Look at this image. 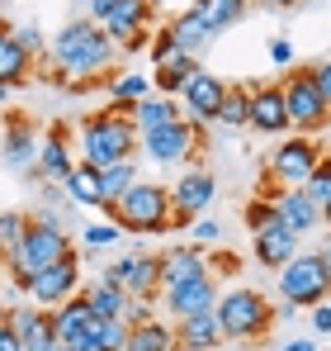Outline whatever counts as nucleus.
<instances>
[{
    "instance_id": "39448f33",
    "label": "nucleus",
    "mask_w": 331,
    "mask_h": 351,
    "mask_svg": "<svg viewBox=\"0 0 331 351\" xmlns=\"http://www.w3.org/2000/svg\"><path fill=\"white\" fill-rule=\"evenodd\" d=\"M213 313H218V328L227 342H256L275 328V304L246 285H232L227 294H218Z\"/></svg>"
},
{
    "instance_id": "6ab92c4d",
    "label": "nucleus",
    "mask_w": 331,
    "mask_h": 351,
    "mask_svg": "<svg viewBox=\"0 0 331 351\" xmlns=\"http://www.w3.org/2000/svg\"><path fill=\"white\" fill-rule=\"evenodd\" d=\"M76 171V143H66V128H53L48 138H38V162H34V180H66Z\"/></svg>"
},
{
    "instance_id": "864d4df0",
    "label": "nucleus",
    "mask_w": 331,
    "mask_h": 351,
    "mask_svg": "<svg viewBox=\"0 0 331 351\" xmlns=\"http://www.w3.org/2000/svg\"><path fill=\"white\" fill-rule=\"evenodd\" d=\"M0 105H10V86H0Z\"/></svg>"
},
{
    "instance_id": "1a4fd4ad",
    "label": "nucleus",
    "mask_w": 331,
    "mask_h": 351,
    "mask_svg": "<svg viewBox=\"0 0 331 351\" xmlns=\"http://www.w3.org/2000/svg\"><path fill=\"white\" fill-rule=\"evenodd\" d=\"M317 162H322L317 143L308 133H293V138H279V147L270 152V162H265V176L275 180L279 190H293V185H303L313 176Z\"/></svg>"
},
{
    "instance_id": "412c9836",
    "label": "nucleus",
    "mask_w": 331,
    "mask_h": 351,
    "mask_svg": "<svg viewBox=\"0 0 331 351\" xmlns=\"http://www.w3.org/2000/svg\"><path fill=\"white\" fill-rule=\"evenodd\" d=\"M62 347L71 351H123L128 347V323L123 318H85V328L76 332V337H66Z\"/></svg>"
},
{
    "instance_id": "5fc2aeb1",
    "label": "nucleus",
    "mask_w": 331,
    "mask_h": 351,
    "mask_svg": "<svg viewBox=\"0 0 331 351\" xmlns=\"http://www.w3.org/2000/svg\"><path fill=\"white\" fill-rule=\"evenodd\" d=\"M57 351H71V347H62V342H57Z\"/></svg>"
},
{
    "instance_id": "20e7f679",
    "label": "nucleus",
    "mask_w": 331,
    "mask_h": 351,
    "mask_svg": "<svg viewBox=\"0 0 331 351\" xmlns=\"http://www.w3.org/2000/svg\"><path fill=\"white\" fill-rule=\"evenodd\" d=\"M100 214L123 233H170V190L157 180H133L118 199H105Z\"/></svg>"
},
{
    "instance_id": "7c9ffc66",
    "label": "nucleus",
    "mask_w": 331,
    "mask_h": 351,
    "mask_svg": "<svg viewBox=\"0 0 331 351\" xmlns=\"http://www.w3.org/2000/svg\"><path fill=\"white\" fill-rule=\"evenodd\" d=\"M213 34H222V29H232V24H241V14H246V0H194L189 5Z\"/></svg>"
},
{
    "instance_id": "cd10ccee",
    "label": "nucleus",
    "mask_w": 331,
    "mask_h": 351,
    "mask_svg": "<svg viewBox=\"0 0 331 351\" xmlns=\"http://www.w3.org/2000/svg\"><path fill=\"white\" fill-rule=\"evenodd\" d=\"M180 119V100L175 95H142L137 105H133V123H137V133H147V128H161V123H175Z\"/></svg>"
},
{
    "instance_id": "4c0bfd02",
    "label": "nucleus",
    "mask_w": 331,
    "mask_h": 351,
    "mask_svg": "<svg viewBox=\"0 0 331 351\" xmlns=\"http://www.w3.org/2000/svg\"><path fill=\"white\" fill-rule=\"evenodd\" d=\"M275 223H279L275 199H261V195H256V199L246 204V228H251V233H265V228H275Z\"/></svg>"
},
{
    "instance_id": "de8ad7c7",
    "label": "nucleus",
    "mask_w": 331,
    "mask_h": 351,
    "mask_svg": "<svg viewBox=\"0 0 331 351\" xmlns=\"http://www.w3.org/2000/svg\"><path fill=\"white\" fill-rule=\"evenodd\" d=\"M317 261H322V271H327V280H331V228H327V237L317 242Z\"/></svg>"
},
{
    "instance_id": "dca6fc26",
    "label": "nucleus",
    "mask_w": 331,
    "mask_h": 351,
    "mask_svg": "<svg viewBox=\"0 0 331 351\" xmlns=\"http://www.w3.org/2000/svg\"><path fill=\"white\" fill-rule=\"evenodd\" d=\"M0 162L10 171L29 176L34 162H38V133L29 119H5V133H0Z\"/></svg>"
},
{
    "instance_id": "b1692460",
    "label": "nucleus",
    "mask_w": 331,
    "mask_h": 351,
    "mask_svg": "<svg viewBox=\"0 0 331 351\" xmlns=\"http://www.w3.org/2000/svg\"><path fill=\"white\" fill-rule=\"evenodd\" d=\"M166 38L180 48V53H189V58H204L209 53V43H213V29L194 14V10H180L170 24H166Z\"/></svg>"
},
{
    "instance_id": "c9c22d12",
    "label": "nucleus",
    "mask_w": 331,
    "mask_h": 351,
    "mask_svg": "<svg viewBox=\"0 0 331 351\" xmlns=\"http://www.w3.org/2000/svg\"><path fill=\"white\" fill-rule=\"evenodd\" d=\"M303 195H308V199H313L317 209H322V204L331 199V157H322V162L313 167V176L303 180Z\"/></svg>"
},
{
    "instance_id": "2eb2a0df",
    "label": "nucleus",
    "mask_w": 331,
    "mask_h": 351,
    "mask_svg": "<svg viewBox=\"0 0 331 351\" xmlns=\"http://www.w3.org/2000/svg\"><path fill=\"white\" fill-rule=\"evenodd\" d=\"M14 337L24 342V351H57V328H53V308H38V304H24V308H5L0 313Z\"/></svg>"
},
{
    "instance_id": "3c124183",
    "label": "nucleus",
    "mask_w": 331,
    "mask_h": 351,
    "mask_svg": "<svg viewBox=\"0 0 331 351\" xmlns=\"http://www.w3.org/2000/svg\"><path fill=\"white\" fill-rule=\"evenodd\" d=\"M261 5H270V10H284V5H298V0H261Z\"/></svg>"
},
{
    "instance_id": "49530a36",
    "label": "nucleus",
    "mask_w": 331,
    "mask_h": 351,
    "mask_svg": "<svg viewBox=\"0 0 331 351\" xmlns=\"http://www.w3.org/2000/svg\"><path fill=\"white\" fill-rule=\"evenodd\" d=\"M114 5H118V0H90V19H95V24H105V19L114 14Z\"/></svg>"
},
{
    "instance_id": "6e6d98bb",
    "label": "nucleus",
    "mask_w": 331,
    "mask_h": 351,
    "mask_svg": "<svg viewBox=\"0 0 331 351\" xmlns=\"http://www.w3.org/2000/svg\"><path fill=\"white\" fill-rule=\"evenodd\" d=\"M0 276H5V261H0Z\"/></svg>"
},
{
    "instance_id": "2f4dec72",
    "label": "nucleus",
    "mask_w": 331,
    "mask_h": 351,
    "mask_svg": "<svg viewBox=\"0 0 331 351\" xmlns=\"http://www.w3.org/2000/svg\"><path fill=\"white\" fill-rule=\"evenodd\" d=\"M142 95H152V76H137V71H109V100H114V105H137Z\"/></svg>"
},
{
    "instance_id": "f257e3e1",
    "label": "nucleus",
    "mask_w": 331,
    "mask_h": 351,
    "mask_svg": "<svg viewBox=\"0 0 331 351\" xmlns=\"http://www.w3.org/2000/svg\"><path fill=\"white\" fill-rule=\"evenodd\" d=\"M118 62V43L105 34V24L95 19H71L53 38V81H66L71 90H85L95 76H109Z\"/></svg>"
},
{
    "instance_id": "9d476101",
    "label": "nucleus",
    "mask_w": 331,
    "mask_h": 351,
    "mask_svg": "<svg viewBox=\"0 0 331 351\" xmlns=\"http://www.w3.org/2000/svg\"><path fill=\"white\" fill-rule=\"evenodd\" d=\"M213 195H218V180H213V171L189 167V171L170 185V228H189L199 214H209Z\"/></svg>"
},
{
    "instance_id": "f03ea898",
    "label": "nucleus",
    "mask_w": 331,
    "mask_h": 351,
    "mask_svg": "<svg viewBox=\"0 0 331 351\" xmlns=\"http://www.w3.org/2000/svg\"><path fill=\"white\" fill-rule=\"evenodd\" d=\"M137 152V123H133V105H114L100 114H85L76 123V162L105 171L114 162H128Z\"/></svg>"
},
{
    "instance_id": "ea45409f",
    "label": "nucleus",
    "mask_w": 331,
    "mask_h": 351,
    "mask_svg": "<svg viewBox=\"0 0 331 351\" xmlns=\"http://www.w3.org/2000/svg\"><path fill=\"white\" fill-rule=\"evenodd\" d=\"M147 318H152V299H147V294H133L128 308H123V323L133 328V323H147Z\"/></svg>"
},
{
    "instance_id": "f8f14e48",
    "label": "nucleus",
    "mask_w": 331,
    "mask_h": 351,
    "mask_svg": "<svg viewBox=\"0 0 331 351\" xmlns=\"http://www.w3.org/2000/svg\"><path fill=\"white\" fill-rule=\"evenodd\" d=\"M152 0H118L114 14L105 19V34L118 43V53H137L147 48V29H152Z\"/></svg>"
},
{
    "instance_id": "4be33fe9",
    "label": "nucleus",
    "mask_w": 331,
    "mask_h": 351,
    "mask_svg": "<svg viewBox=\"0 0 331 351\" xmlns=\"http://www.w3.org/2000/svg\"><path fill=\"white\" fill-rule=\"evenodd\" d=\"M227 337L218 328V313H194V318H175V347L180 351H218Z\"/></svg>"
},
{
    "instance_id": "473e14b6",
    "label": "nucleus",
    "mask_w": 331,
    "mask_h": 351,
    "mask_svg": "<svg viewBox=\"0 0 331 351\" xmlns=\"http://www.w3.org/2000/svg\"><path fill=\"white\" fill-rule=\"evenodd\" d=\"M218 123H227V128H246V123H251V90H241V86H227V95H222V110H218Z\"/></svg>"
},
{
    "instance_id": "c85d7f7f",
    "label": "nucleus",
    "mask_w": 331,
    "mask_h": 351,
    "mask_svg": "<svg viewBox=\"0 0 331 351\" xmlns=\"http://www.w3.org/2000/svg\"><path fill=\"white\" fill-rule=\"evenodd\" d=\"M81 294H85V304H90L95 318H123V308H128V299H133L128 290H118L105 276H100L95 285H81Z\"/></svg>"
},
{
    "instance_id": "4468645a",
    "label": "nucleus",
    "mask_w": 331,
    "mask_h": 351,
    "mask_svg": "<svg viewBox=\"0 0 331 351\" xmlns=\"http://www.w3.org/2000/svg\"><path fill=\"white\" fill-rule=\"evenodd\" d=\"M105 280H114L118 290H128V294H147V299H157V290H161V256L128 252V256H118L114 266H105Z\"/></svg>"
},
{
    "instance_id": "bb28decb",
    "label": "nucleus",
    "mask_w": 331,
    "mask_h": 351,
    "mask_svg": "<svg viewBox=\"0 0 331 351\" xmlns=\"http://www.w3.org/2000/svg\"><path fill=\"white\" fill-rule=\"evenodd\" d=\"M62 190H66V199H71L76 209H100V204H105L100 171H95V167H85V162H76V171L62 180Z\"/></svg>"
},
{
    "instance_id": "58836bf2",
    "label": "nucleus",
    "mask_w": 331,
    "mask_h": 351,
    "mask_svg": "<svg viewBox=\"0 0 331 351\" xmlns=\"http://www.w3.org/2000/svg\"><path fill=\"white\" fill-rule=\"evenodd\" d=\"M189 237H194V247H218L222 242V223L209 219V214H199V219L189 223Z\"/></svg>"
},
{
    "instance_id": "79ce46f5",
    "label": "nucleus",
    "mask_w": 331,
    "mask_h": 351,
    "mask_svg": "<svg viewBox=\"0 0 331 351\" xmlns=\"http://www.w3.org/2000/svg\"><path fill=\"white\" fill-rule=\"evenodd\" d=\"M265 53H270L275 66H293V43H289V38H270V48H265Z\"/></svg>"
},
{
    "instance_id": "8fccbe9b",
    "label": "nucleus",
    "mask_w": 331,
    "mask_h": 351,
    "mask_svg": "<svg viewBox=\"0 0 331 351\" xmlns=\"http://www.w3.org/2000/svg\"><path fill=\"white\" fill-rule=\"evenodd\" d=\"M275 318H279V323H293V318H298V304H289V299H284V304L275 308Z\"/></svg>"
},
{
    "instance_id": "393cba45",
    "label": "nucleus",
    "mask_w": 331,
    "mask_h": 351,
    "mask_svg": "<svg viewBox=\"0 0 331 351\" xmlns=\"http://www.w3.org/2000/svg\"><path fill=\"white\" fill-rule=\"evenodd\" d=\"M34 62L38 58H29L24 48H19V38H14V29H5L0 24V86H24L29 76H34Z\"/></svg>"
},
{
    "instance_id": "5701e85b",
    "label": "nucleus",
    "mask_w": 331,
    "mask_h": 351,
    "mask_svg": "<svg viewBox=\"0 0 331 351\" xmlns=\"http://www.w3.org/2000/svg\"><path fill=\"white\" fill-rule=\"evenodd\" d=\"M303 237L289 233L284 223H275V228H265V233H251V252H256V261L261 266H270V271H279L284 261H293L303 247H298Z\"/></svg>"
},
{
    "instance_id": "9b49d317",
    "label": "nucleus",
    "mask_w": 331,
    "mask_h": 351,
    "mask_svg": "<svg viewBox=\"0 0 331 351\" xmlns=\"http://www.w3.org/2000/svg\"><path fill=\"white\" fill-rule=\"evenodd\" d=\"M76 290H81V252H66L62 261L43 266V271L24 285V294H29L38 308H57L62 299H71Z\"/></svg>"
},
{
    "instance_id": "c03bdc74",
    "label": "nucleus",
    "mask_w": 331,
    "mask_h": 351,
    "mask_svg": "<svg viewBox=\"0 0 331 351\" xmlns=\"http://www.w3.org/2000/svg\"><path fill=\"white\" fill-rule=\"evenodd\" d=\"M313 71H317V90H322V100L331 105V62H317Z\"/></svg>"
},
{
    "instance_id": "ddd939ff",
    "label": "nucleus",
    "mask_w": 331,
    "mask_h": 351,
    "mask_svg": "<svg viewBox=\"0 0 331 351\" xmlns=\"http://www.w3.org/2000/svg\"><path fill=\"white\" fill-rule=\"evenodd\" d=\"M222 95H227V81L199 66V71L185 81V90H180L175 100H180V114H185V119H194V123H218Z\"/></svg>"
},
{
    "instance_id": "a878e982",
    "label": "nucleus",
    "mask_w": 331,
    "mask_h": 351,
    "mask_svg": "<svg viewBox=\"0 0 331 351\" xmlns=\"http://www.w3.org/2000/svg\"><path fill=\"white\" fill-rule=\"evenodd\" d=\"M204 271H209L204 247H170L161 256V290L166 285H180V280H194V276H204Z\"/></svg>"
},
{
    "instance_id": "7ed1b4c3",
    "label": "nucleus",
    "mask_w": 331,
    "mask_h": 351,
    "mask_svg": "<svg viewBox=\"0 0 331 351\" xmlns=\"http://www.w3.org/2000/svg\"><path fill=\"white\" fill-rule=\"evenodd\" d=\"M66 252H76V242H71V233H66V223L53 219V214H29V233H24V242L5 256V276L14 280V290H24L43 266L62 261Z\"/></svg>"
},
{
    "instance_id": "72a5a7b5",
    "label": "nucleus",
    "mask_w": 331,
    "mask_h": 351,
    "mask_svg": "<svg viewBox=\"0 0 331 351\" xmlns=\"http://www.w3.org/2000/svg\"><path fill=\"white\" fill-rule=\"evenodd\" d=\"M137 180V162L128 157V162H114V167H105L100 171V185H105V199H118L128 185Z\"/></svg>"
},
{
    "instance_id": "423d86ee",
    "label": "nucleus",
    "mask_w": 331,
    "mask_h": 351,
    "mask_svg": "<svg viewBox=\"0 0 331 351\" xmlns=\"http://www.w3.org/2000/svg\"><path fill=\"white\" fill-rule=\"evenodd\" d=\"M279 86H284V105H289V128L317 133V128L331 123V105L322 100V90H317V71L313 66H293Z\"/></svg>"
},
{
    "instance_id": "aec40b11",
    "label": "nucleus",
    "mask_w": 331,
    "mask_h": 351,
    "mask_svg": "<svg viewBox=\"0 0 331 351\" xmlns=\"http://www.w3.org/2000/svg\"><path fill=\"white\" fill-rule=\"evenodd\" d=\"M275 219L289 228V233H298V237H308V233H317V228H322V209L303 195V185L279 190V195H275Z\"/></svg>"
},
{
    "instance_id": "603ef678",
    "label": "nucleus",
    "mask_w": 331,
    "mask_h": 351,
    "mask_svg": "<svg viewBox=\"0 0 331 351\" xmlns=\"http://www.w3.org/2000/svg\"><path fill=\"white\" fill-rule=\"evenodd\" d=\"M322 228H331V199L322 204Z\"/></svg>"
},
{
    "instance_id": "a18cd8bd",
    "label": "nucleus",
    "mask_w": 331,
    "mask_h": 351,
    "mask_svg": "<svg viewBox=\"0 0 331 351\" xmlns=\"http://www.w3.org/2000/svg\"><path fill=\"white\" fill-rule=\"evenodd\" d=\"M275 351H322V342H313V337H289V342H279Z\"/></svg>"
},
{
    "instance_id": "6e6552de",
    "label": "nucleus",
    "mask_w": 331,
    "mask_h": 351,
    "mask_svg": "<svg viewBox=\"0 0 331 351\" xmlns=\"http://www.w3.org/2000/svg\"><path fill=\"white\" fill-rule=\"evenodd\" d=\"M331 294V280L327 271H322V261H317V252H298L293 261H284L279 266V299H289V304H322Z\"/></svg>"
},
{
    "instance_id": "e433bc0d",
    "label": "nucleus",
    "mask_w": 331,
    "mask_h": 351,
    "mask_svg": "<svg viewBox=\"0 0 331 351\" xmlns=\"http://www.w3.org/2000/svg\"><path fill=\"white\" fill-rule=\"evenodd\" d=\"M118 237H123V228H118L114 219H100V223L81 228V247H114Z\"/></svg>"
},
{
    "instance_id": "a211bd4d",
    "label": "nucleus",
    "mask_w": 331,
    "mask_h": 351,
    "mask_svg": "<svg viewBox=\"0 0 331 351\" xmlns=\"http://www.w3.org/2000/svg\"><path fill=\"white\" fill-rule=\"evenodd\" d=\"M251 133L284 138L289 133V105H284V86H256L251 90Z\"/></svg>"
},
{
    "instance_id": "37998d69",
    "label": "nucleus",
    "mask_w": 331,
    "mask_h": 351,
    "mask_svg": "<svg viewBox=\"0 0 331 351\" xmlns=\"http://www.w3.org/2000/svg\"><path fill=\"white\" fill-rule=\"evenodd\" d=\"M308 318H313V332H331V308H327V299H322V304H313V308H308Z\"/></svg>"
},
{
    "instance_id": "0eeeda50",
    "label": "nucleus",
    "mask_w": 331,
    "mask_h": 351,
    "mask_svg": "<svg viewBox=\"0 0 331 351\" xmlns=\"http://www.w3.org/2000/svg\"><path fill=\"white\" fill-rule=\"evenodd\" d=\"M204 143V123L194 119H175V123H161V128H147L137 133V152H147V162L157 167H175V162H189Z\"/></svg>"
},
{
    "instance_id": "c756f323",
    "label": "nucleus",
    "mask_w": 331,
    "mask_h": 351,
    "mask_svg": "<svg viewBox=\"0 0 331 351\" xmlns=\"http://www.w3.org/2000/svg\"><path fill=\"white\" fill-rule=\"evenodd\" d=\"M123 351H180L175 347V328H166L161 318L133 323V328H128V347Z\"/></svg>"
},
{
    "instance_id": "09e8293b",
    "label": "nucleus",
    "mask_w": 331,
    "mask_h": 351,
    "mask_svg": "<svg viewBox=\"0 0 331 351\" xmlns=\"http://www.w3.org/2000/svg\"><path fill=\"white\" fill-rule=\"evenodd\" d=\"M209 266H213L218 276H232V271H237V256H227V252H218V256H213Z\"/></svg>"
},
{
    "instance_id": "a19ab883",
    "label": "nucleus",
    "mask_w": 331,
    "mask_h": 351,
    "mask_svg": "<svg viewBox=\"0 0 331 351\" xmlns=\"http://www.w3.org/2000/svg\"><path fill=\"white\" fill-rule=\"evenodd\" d=\"M14 38H19V48H24L29 58H38V53H43V34H38L34 24H19V29H14Z\"/></svg>"
},
{
    "instance_id": "f704fd0d",
    "label": "nucleus",
    "mask_w": 331,
    "mask_h": 351,
    "mask_svg": "<svg viewBox=\"0 0 331 351\" xmlns=\"http://www.w3.org/2000/svg\"><path fill=\"white\" fill-rule=\"evenodd\" d=\"M24 233H29V214H14V209H10V214H0V261L24 242Z\"/></svg>"
},
{
    "instance_id": "f3484780",
    "label": "nucleus",
    "mask_w": 331,
    "mask_h": 351,
    "mask_svg": "<svg viewBox=\"0 0 331 351\" xmlns=\"http://www.w3.org/2000/svg\"><path fill=\"white\" fill-rule=\"evenodd\" d=\"M213 304H218V285H213V276H209V271H204V276H194V280L166 285V308H170L175 318L213 313Z\"/></svg>"
}]
</instances>
